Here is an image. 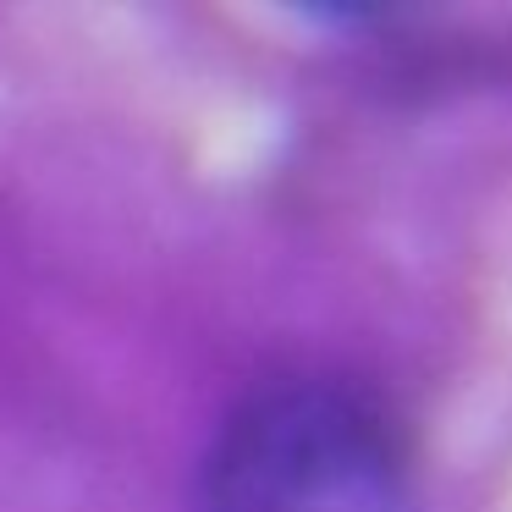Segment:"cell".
<instances>
[{
	"mask_svg": "<svg viewBox=\"0 0 512 512\" xmlns=\"http://www.w3.org/2000/svg\"><path fill=\"white\" fill-rule=\"evenodd\" d=\"M210 490L215 512H408L386 430L325 391L254 402L226 430Z\"/></svg>",
	"mask_w": 512,
	"mask_h": 512,
	"instance_id": "1",
	"label": "cell"
}]
</instances>
